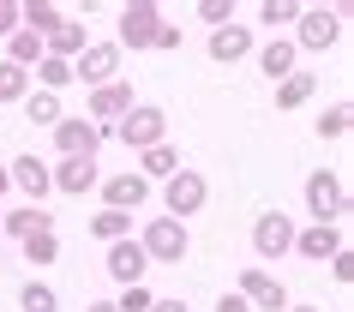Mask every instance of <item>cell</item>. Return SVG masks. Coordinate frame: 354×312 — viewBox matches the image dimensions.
Returning <instances> with one entry per match:
<instances>
[{
    "instance_id": "6da1fadb",
    "label": "cell",
    "mask_w": 354,
    "mask_h": 312,
    "mask_svg": "<svg viewBox=\"0 0 354 312\" xmlns=\"http://www.w3.org/2000/svg\"><path fill=\"white\" fill-rule=\"evenodd\" d=\"M300 199H306V217L318 228H342V217H348V186H342L336 168H313L306 186H300Z\"/></svg>"
},
{
    "instance_id": "7a4b0ae2",
    "label": "cell",
    "mask_w": 354,
    "mask_h": 312,
    "mask_svg": "<svg viewBox=\"0 0 354 312\" xmlns=\"http://www.w3.org/2000/svg\"><path fill=\"white\" fill-rule=\"evenodd\" d=\"M288 42H295V55H330L342 42V6H300Z\"/></svg>"
},
{
    "instance_id": "3957f363",
    "label": "cell",
    "mask_w": 354,
    "mask_h": 312,
    "mask_svg": "<svg viewBox=\"0 0 354 312\" xmlns=\"http://www.w3.org/2000/svg\"><path fill=\"white\" fill-rule=\"evenodd\" d=\"M138 246H145L150 264H180V258L192 253V235H187V222H174V217H150L145 228H138Z\"/></svg>"
},
{
    "instance_id": "277c9868",
    "label": "cell",
    "mask_w": 354,
    "mask_h": 312,
    "mask_svg": "<svg viewBox=\"0 0 354 312\" xmlns=\"http://www.w3.org/2000/svg\"><path fill=\"white\" fill-rule=\"evenodd\" d=\"M114 138L132 150V156H145V150H156V145H168V114L156 109V102H132V114L114 127Z\"/></svg>"
},
{
    "instance_id": "5b68a950",
    "label": "cell",
    "mask_w": 354,
    "mask_h": 312,
    "mask_svg": "<svg viewBox=\"0 0 354 312\" xmlns=\"http://www.w3.org/2000/svg\"><path fill=\"white\" fill-rule=\"evenodd\" d=\"M156 30H162V6H156V0H127V6H120V24H114V48H120V55H138V48H150V42H156Z\"/></svg>"
},
{
    "instance_id": "8992f818",
    "label": "cell",
    "mask_w": 354,
    "mask_h": 312,
    "mask_svg": "<svg viewBox=\"0 0 354 312\" xmlns=\"http://www.w3.org/2000/svg\"><path fill=\"white\" fill-rule=\"evenodd\" d=\"M205 204H210V181L198 174V168H180V174H168V181H162V217L187 222V217H198Z\"/></svg>"
},
{
    "instance_id": "52a82bcc",
    "label": "cell",
    "mask_w": 354,
    "mask_h": 312,
    "mask_svg": "<svg viewBox=\"0 0 354 312\" xmlns=\"http://www.w3.org/2000/svg\"><path fill=\"white\" fill-rule=\"evenodd\" d=\"M102 138H109V132L91 127L84 114H66V120L55 127V163H96Z\"/></svg>"
},
{
    "instance_id": "ba28073f",
    "label": "cell",
    "mask_w": 354,
    "mask_h": 312,
    "mask_svg": "<svg viewBox=\"0 0 354 312\" xmlns=\"http://www.w3.org/2000/svg\"><path fill=\"white\" fill-rule=\"evenodd\" d=\"M132 102H138V96H132V84H127V78H114V84H102V91L84 96V120H91V127H102V132H114V127L132 114Z\"/></svg>"
},
{
    "instance_id": "9c48e42d",
    "label": "cell",
    "mask_w": 354,
    "mask_h": 312,
    "mask_svg": "<svg viewBox=\"0 0 354 312\" xmlns=\"http://www.w3.org/2000/svg\"><path fill=\"white\" fill-rule=\"evenodd\" d=\"M120 60H127V55H120L114 42H96V37H91V42H84V55L73 60V78L84 84V91H102V84L120 78Z\"/></svg>"
},
{
    "instance_id": "30bf717a",
    "label": "cell",
    "mask_w": 354,
    "mask_h": 312,
    "mask_svg": "<svg viewBox=\"0 0 354 312\" xmlns=\"http://www.w3.org/2000/svg\"><path fill=\"white\" fill-rule=\"evenodd\" d=\"M234 294H241L252 312H288V306H295V300H288V288H282V276H270L264 264H246Z\"/></svg>"
},
{
    "instance_id": "8fae6325",
    "label": "cell",
    "mask_w": 354,
    "mask_h": 312,
    "mask_svg": "<svg viewBox=\"0 0 354 312\" xmlns=\"http://www.w3.org/2000/svg\"><path fill=\"white\" fill-rule=\"evenodd\" d=\"M295 253V217L288 210H264L252 222V258H288Z\"/></svg>"
},
{
    "instance_id": "7c38bea8",
    "label": "cell",
    "mask_w": 354,
    "mask_h": 312,
    "mask_svg": "<svg viewBox=\"0 0 354 312\" xmlns=\"http://www.w3.org/2000/svg\"><path fill=\"white\" fill-rule=\"evenodd\" d=\"M150 204V181L145 174H109V181H102V210H120V217H132V210H145Z\"/></svg>"
},
{
    "instance_id": "4fadbf2b",
    "label": "cell",
    "mask_w": 354,
    "mask_h": 312,
    "mask_svg": "<svg viewBox=\"0 0 354 312\" xmlns=\"http://www.w3.org/2000/svg\"><path fill=\"white\" fill-rule=\"evenodd\" d=\"M102 270L114 276V282H120V288H132V282H145V270H150V258H145V246H138V240H114L109 246V258H102Z\"/></svg>"
},
{
    "instance_id": "5bb4252c",
    "label": "cell",
    "mask_w": 354,
    "mask_h": 312,
    "mask_svg": "<svg viewBox=\"0 0 354 312\" xmlns=\"http://www.w3.org/2000/svg\"><path fill=\"white\" fill-rule=\"evenodd\" d=\"M6 174H12V192H19L24 204H42L48 192H55V186H48V163H42V156H12V163H6Z\"/></svg>"
},
{
    "instance_id": "9a60e30c",
    "label": "cell",
    "mask_w": 354,
    "mask_h": 312,
    "mask_svg": "<svg viewBox=\"0 0 354 312\" xmlns=\"http://www.w3.org/2000/svg\"><path fill=\"white\" fill-rule=\"evenodd\" d=\"M342 246H348V240H342V228H318V222L295 228V258H306V264H324V258H336Z\"/></svg>"
},
{
    "instance_id": "2e32d148",
    "label": "cell",
    "mask_w": 354,
    "mask_h": 312,
    "mask_svg": "<svg viewBox=\"0 0 354 312\" xmlns=\"http://www.w3.org/2000/svg\"><path fill=\"white\" fill-rule=\"evenodd\" d=\"M48 186L66 192V199H84V192L102 186V168H96V163H55V168H48Z\"/></svg>"
},
{
    "instance_id": "e0dca14e",
    "label": "cell",
    "mask_w": 354,
    "mask_h": 312,
    "mask_svg": "<svg viewBox=\"0 0 354 312\" xmlns=\"http://www.w3.org/2000/svg\"><path fill=\"white\" fill-rule=\"evenodd\" d=\"M252 55V24H223V30H210V60L216 66H234V60H246Z\"/></svg>"
},
{
    "instance_id": "ac0fdd59",
    "label": "cell",
    "mask_w": 354,
    "mask_h": 312,
    "mask_svg": "<svg viewBox=\"0 0 354 312\" xmlns=\"http://www.w3.org/2000/svg\"><path fill=\"white\" fill-rule=\"evenodd\" d=\"M84 42H91L84 19H73V12H66V19H60L48 37H42V55H55V60H78V55H84Z\"/></svg>"
},
{
    "instance_id": "d6986e66",
    "label": "cell",
    "mask_w": 354,
    "mask_h": 312,
    "mask_svg": "<svg viewBox=\"0 0 354 312\" xmlns=\"http://www.w3.org/2000/svg\"><path fill=\"white\" fill-rule=\"evenodd\" d=\"M0 235H12V240L55 235V210H42V204H19V210H6V217H0Z\"/></svg>"
},
{
    "instance_id": "ffe728a7",
    "label": "cell",
    "mask_w": 354,
    "mask_h": 312,
    "mask_svg": "<svg viewBox=\"0 0 354 312\" xmlns=\"http://www.w3.org/2000/svg\"><path fill=\"white\" fill-rule=\"evenodd\" d=\"M252 55H259V73L270 78V84H282L288 73H300V55H295V42H288V37H270L264 48H252Z\"/></svg>"
},
{
    "instance_id": "44dd1931",
    "label": "cell",
    "mask_w": 354,
    "mask_h": 312,
    "mask_svg": "<svg viewBox=\"0 0 354 312\" xmlns=\"http://www.w3.org/2000/svg\"><path fill=\"white\" fill-rule=\"evenodd\" d=\"M180 168H187V163H180V150H174V145H156V150H145V156H138V168H132V174H145L150 186H162L168 174H180Z\"/></svg>"
},
{
    "instance_id": "7402d4cb",
    "label": "cell",
    "mask_w": 354,
    "mask_h": 312,
    "mask_svg": "<svg viewBox=\"0 0 354 312\" xmlns=\"http://www.w3.org/2000/svg\"><path fill=\"white\" fill-rule=\"evenodd\" d=\"M30 78H37L48 96H60L66 84H78V78H73V60H55V55H42L37 66H30Z\"/></svg>"
},
{
    "instance_id": "603a6c76",
    "label": "cell",
    "mask_w": 354,
    "mask_h": 312,
    "mask_svg": "<svg viewBox=\"0 0 354 312\" xmlns=\"http://www.w3.org/2000/svg\"><path fill=\"white\" fill-rule=\"evenodd\" d=\"M313 91H318L313 73L300 66V73H288V78L277 84V109H282V114H288V109H306V102H313Z\"/></svg>"
},
{
    "instance_id": "cb8c5ba5",
    "label": "cell",
    "mask_w": 354,
    "mask_h": 312,
    "mask_svg": "<svg viewBox=\"0 0 354 312\" xmlns=\"http://www.w3.org/2000/svg\"><path fill=\"white\" fill-rule=\"evenodd\" d=\"M24 120H30V127H48V132H55L60 120H66V109H60V96L30 91V96H24Z\"/></svg>"
},
{
    "instance_id": "d4e9b609",
    "label": "cell",
    "mask_w": 354,
    "mask_h": 312,
    "mask_svg": "<svg viewBox=\"0 0 354 312\" xmlns=\"http://www.w3.org/2000/svg\"><path fill=\"white\" fill-rule=\"evenodd\" d=\"M91 235L102 240V246H114V240L132 235V217H120V210H96V217H91Z\"/></svg>"
},
{
    "instance_id": "484cf974",
    "label": "cell",
    "mask_w": 354,
    "mask_h": 312,
    "mask_svg": "<svg viewBox=\"0 0 354 312\" xmlns=\"http://www.w3.org/2000/svg\"><path fill=\"white\" fill-rule=\"evenodd\" d=\"M19 312H60V294L48 282H24L19 288Z\"/></svg>"
},
{
    "instance_id": "4316f807",
    "label": "cell",
    "mask_w": 354,
    "mask_h": 312,
    "mask_svg": "<svg viewBox=\"0 0 354 312\" xmlns=\"http://www.w3.org/2000/svg\"><path fill=\"white\" fill-rule=\"evenodd\" d=\"M300 19V0H259V24L264 30H282V24Z\"/></svg>"
},
{
    "instance_id": "83f0119b",
    "label": "cell",
    "mask_w": 354,
    "mask_h": 312,
    "mask_svg": "<svg viewBox=\"0 0 354 312\" xmlns=\"http://www.w3.org/2000/svg\"><path fill=\"white\" fill-rule=\"evenodd\" d=\"M348 127H354V109H348V102H330V109L318 114V138H348Z\"/></svg>"
},
{
    "instance_id": "f1b7e54d",
    "label": "cell",
    "mask_w": 354,
    "mask_h": 312,
    "mask_svg": "<svg viewBox=\"0 0 354 312\" xmlns=\"http://www.w3.org/2000/svg\"><path fill=\"white\" fill-rule=\"evenodd\" d=\"M24 96H30V73L0 60V102H24Z\"/></svg>"
},
{
    "instance_id": "f546056e",
    "label": "cell",
    "mask_w": 354,
    "mask_h": 312,
    "mask_svg": "<svg viewBox=\"0 0 354 312\" xmlns=\"http://www.w3.org/2000/svg\"><path fill=\"white\" fill-rule=\"evenodd\" d=\"M19 246H24V258H30L37 270H42V264H55V258H60V235H30V240H19Z\"/></svg>"
},
{
    "instance_id": "4dcf8cb0",
    "label": "cell",
    "mask_w": 354,
    "mask_h": 312,
    "mask_svg": "<svg viewBox=\"0 0 354 312\" xmlns=\"http://www.w3.org/2000/svg\"><path fill=\"white\" fill-rule=\"evenodd\" d=\"M156 306V294L145 288V282H132V288H120V300H114V312H150Z\"/></svg>"
},
{
    "instance_id": "1f68e13d",
    "label": "cell",
    "mask_w": 354,
    "mask_h": 312,
    "mask_svg": "<svg viewBox=\"0 0 354 312\" xmlns=\"http://www.w3.org/2000/svg\"><path fill=\"white\" fill-rule=\"evenodd\" d=\"M198 19L210 30H223V24H234V0H198Z\"/></svg>"
},
{
    "instance_id": "d6a6232c",
    "label": "cell",
    "mask_w": 354,
    "mask_h": 312,
    "mask_svg": "<svg viewBox=\"0 0 354 312\" xmlns=\"http://www.w3.org/2000/svg\"><path fill=\"white\" fill-rule=\"evenodd\" d=\"M12 30H24L19 24V0H0V37H12Z\"/></svg>"
},
{
    "instance_id": "836d02e7",
    "label": "cell",
    "mask_w": 354,
    "mask_h": 312,
    "mask_svg": "<svg viewBox=\"0 0 354 312\" xmlns=\"http://www.w3.org/2000/svg\"><path fill=\"white\" fill-rule=\"evenodd\" d=\"M330 276H336V282H354V253H348V246L330 258Z\"/></svg>"
},
{
    "instance_id": "e575fe53",
    "label": "cell",
    "mask_w": 354,
    "mask_h": 312,
    "mask_svg": "<svg viewBox=\"0 0 354 312\" xmlns=\"http://www.w3.org/2000/svg\"><path fill=\"white\" fill-rule=\"evenodd\" d=\"M150 48H162V55H168V48H180V24L162 19V30H156V42H150Z\"/></svg>"
},
{
    "instance_id": "d590c367",
    "label": "cell",
    "mask_w": 354,
    "mask_h": 312,
    "mask_svg": "<svg viewBox=\"0 0 354 312\" xmlns=\"http://www.w3.org/2000/svg\"><path fill=\"white\" fill-rule=\"evenodd\" d=\"M216 312H252V306H246L241 294H223V300H216Z\"/></svg>"
},
{
    "instance_id": "8d00e7d4",
    "label": "cell",
    "mask_w": 354,
    "mask_h": 312,
    "mask_svg": "<svg viewBox=\"0 0 354 312\" xmlns=\"http://www.w3.org/2000/svg\"><path fill=\"white\" fill-rule=\"evenodd\" d=\"M150 312H192V306H180V300H162V294H156V306Z\"/></svg>"
},
{
    "instance_id": "74e56055",
    "label": "cell",
    "mask_w": 354,
    "mask_h": 312,
    "mask_svg": "<svg viewBox=\"0 0 354 312\" xmlns=\"http://www.w3.org/2000/svg\"><path fill=\"white\" fill-rule=\"evenodd\" d=\"M6 192H12V174H6V163H0V199H6Z\"/></svg>"
},
{
    "instance_id": "f35d334b",
    "label": "cell",
    "mask_w": 354,
    "mask_h": 312,
    "mask_svg": "<svg viewBox=\"0 0 354 312\" xmlns=\"http://www.w3.org/2000/svg\"><path fill=\"white\" fill-rule=\"evenodd\" d=\"M84 312H114V300H91V306H84Z\"/></svg>"
},
{
    "instance_id": "ab89813d",
    "label": "cell",
    "mask_w": 354,
    "mask_h": 312,
    "mask_svg": "<svg viewBox=\"0 0 354 312\" xmlns=\"http://www.w3.org/2000/svg\"><path fill=\"white\" fill-rule=\"evenodd\" d=\"M288 312H324V306H288Z\"/></svg>"
},
{
    "instance_id": "60d3db41",
    "label": "cell",
    "mask_w": 354,
    "mask_h": 312,
    "mask_svg": "<svg viewBox=\"0 0 354 312\" xmlns=\"http://www.w3.org/2000/svg\"><path fill=\"white\" fill-rule=\"evenodd\" d=\"M0 240H6V235H0Z\"/></svg>"
}]
</instances>
